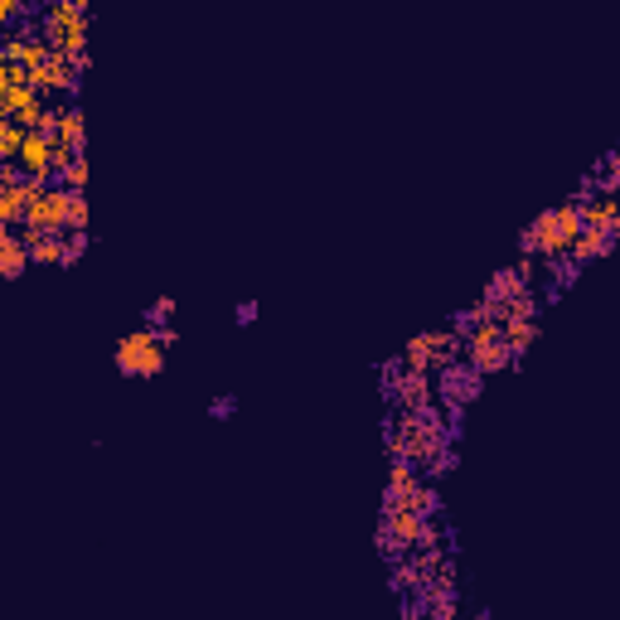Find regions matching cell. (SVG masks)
<instances>
[{
	"mask_svg": "<svg viewBox=\"0 0 620 620\" xmlns=\"http://www.w3.org/2000/svg\"><path fill=\"white\" fill-rule=\"evenodd\" d=\"M233 315H238V325H252V320H257V301H243Z\"/></svg>",
	"mask_w": 620,
	"mask_h": 620,
	"instance_id": "20",
	"label": "cell"
},
{
	"mask_svg": "<svg viewBox=\"0 0 620 620\" xmlns=\"http://www.w3.org/2000/svg\"><path fill=\"white\" fill-rule=\"evenodd\" d=\"M25 243H30V262H39V267H68L63 233H25Z\"/></svg>",
	"mask_w": 620,
	"mask_h": 620,
	"instance_id": "9",
	"label": "cell"
},
{
	"mask_svg": "<svg viewBox=\"0 0 620 620\" xmlns=\"http://www.w3.org/2000/svg\"><path fill=\"white\" fill-rule=\"evenodd\" d=\"M480 383H485V373L470 369L465 359L441 364V393H446V403H451V417L461 412V403H475V398H480Z\"/></svg>",
	"mask_w": 620,
	"mask_h": 620,
	"instance_id": "5",
	"label": "cell"
},
{
	"mask_svg": "<svg viewBox=\"0 0 620 620\" xmlns=\"http://www.w3.org/2000/svg\"><path fill=\"white\" fill-rule=\"evenodd\" d=\"M170 315H175V296H160V301L146 310V325H151V330H160V325H170Z\"/></svg>",
	"mask_w": 620,
	"mask_h": 620,
	"instance_id": "16",
	"label": "cell"
},
{
	"mask_svg": "<svg viewBox=\"0 0 620 620\" xmlns=\"http://www.w3.org/2000/svg\"><path fill=\"white\" fill-rule=\"evenodd\" d=\"M68 194L73 189H34L25 199V223L30 233H63V214H68Z\"/></svg>",
	"mask_w": 620,
	"mask_h": 620,
	"instance_id": "4",
	"label": "cell"
},
{
	"mask_svg": "<svg viewBox=\"0 0 620 620\" xmlns=\"http://www.w3.org/2000/svg\"><path fill=\"white\" fill-rule=\"evenodd\" d=\"M44 34L54 39V54H83V44H88V20H83L78 5L49 0V5H44Z\"/></svg>",
	"mask_w": 620,
	"mask_h": 620,
	"instance_id": "3",
	"label": "cell"
},
{
	"mask_svg": "<svg viewBox=\"0 0 620 620\" xmlns=\"http://www.w3.org/2000/svg\"><path fill=\"white\" fill-rule=\"evenodd\" d=\"M68 5H78V10H88V0H68Z\"/></svg>",
	"mask_w": 620,
	"mask_h": 620,
	"instance_id": "21",
	"label": "cell"
},
{
	"mask_svg": "<svg viewBox=\"0 0 620 620\" xmlns=\"http://www.w3.org/2000/svg\"><path fill=\"white\" fill-rule=\"evenodd\" d=\"M417 480H422V475H417V465L398 456V465L388 470V495H403L407 485H417Z\"/></svg>",
	"mask_w": 620,
	"mask_h": 620,
	"instance_id": "12",
	"label": "cell"
},
{
	"mask_svg": "<svg viewBox=\"0 0 620 620\" xmlns=\"http://www.w3.org/2000/svg\"><path fill=\"white\" fill-rule=\"evenodd\" d=\"M233 412H238L233 398H214V403H209V417H233Z\"/></svg>",
	"mask_w": 620,
	"mask_h": 620,
	"instance_id": "19",
	"label": "cell"
},
{
	"mask_svg": "<svg viewBox=\"0 0 620 620\" xmlns=\"http://www.w3.org/2000/svg\"><path fill=\"white\" fill-rule=\"evenodd\" d=\"M59 175H63V189L83 194V185H88V160H83V155H73L68 165H59Z\"/></svg>",
	"mask_w": 620,
	"mask_h": 620,
	"instance_id": "14",
	"label": "cell"
},
{
	"mask_svg": "<svg viewBox=\"0 0 620 620\" xmlns=\"http://www.w3.org/2000/svg\"><path fill=\"white\" fill-rule=\"evenodd\" d=\"M49 131H54V141L73 146V151H83V112H78V107H59Z\"/></svg>",
	"mask_w": 620,
	"mask_h": 620,
	"instance_id": "11",
	"label": "cell"
},
{
	"mask_svg": "<svg viewBox=\"0 0 620 620\" xmlns=\"http://www.w3.org/2000/svg\"><path fill=\"white\" fill-rule=\"evenodd\" d=\"M577 228H582V209H577V199H572V204H558V209H543V214L528 223L524 252H528V257L553 262V257H562L567 243L577 238Z\"/></svg>",
	"mask_w": 620,
	"mask_h": 620,
	"instance_id": "1",
	"label": "cell"
},
{
	"mask_svg": "<svg viewBox=\"0 0 620 620\" xmlns=\"http://www.w3.org/2000/svg\"><path fill=\"white\" fill-rule=\"evenodd\" d=\"M88 228V199L68 194V214H63V233H83Z\"/></svg>",
	"mask_w": 620,
	"mask_h": 620,
	"instance_id": "13",
	"label": "cell"
},
{
	"mask_svg": "<svg viewBox=\"0 0 620 620\" xmlns=\"http://www.w3.org/2000/svg\"><path fill=\"white\" fill-rule=\"evenodd\" d=\"M0 238H5V228H0Z\"/></svg>",
	"mask_w": 620,
	"mask_h": 620,
	"instance_id": "22",
	"label": "cell"
},
{
	"mask_svg": "<svg viewBox=\"0 0 620 620\" xmlns=\"http://www.w3.org/2000/svg\"><path fill=\"white\" fill-rule=\"evenodd\" d=\"M577 209H582V223H587V228H606V233H616V189H596L591 199L582 194Z\"/></svg>",
	"mask_w": 620,
	"mask_h": 620,
	"instance_id": "7",
	"label": "cell"
},
{
	"mask_svg": "<svg viewBox=\"0 0 620 620\" xmlns=\"http://www.w3.org/2000/svg\"><path fill=\"white\" fill-rule=\"evenodd\" d=\"M25 267H30V243L25 238H15V233H5L0 238V277H25Z\"/></svg>",
	"mask_w": 620,
	"mask_h": 620,
	"instance_id": "10",
	"label": "cell"
},
{
	"mask_svg": "<svg viewBox=\"0 0 620 620\" xmlns=\"http://www.w3.org/2000/svg\"><path fill=\"white\" fill-rule=\"evenodd\" d=\"M117 369L126 378H155V373L165 369V344L155 335L151 325L146 330H131L122 344H117Z\"/></svg>",
	"mask_w": 620,
	"mask_h": 620,
	"instance_id": "2",
	"label": "cell"
},
{
	"mask_svg": "<svg viewBox=\"0 0 620 620\" xmlns=\"http://www.w3.org/2000/svg\"><path fill=\"white\" fill-rule=\"evenodd\" d=\"M611 243H616V233H606V228H577V238L567 243V252H572V262L582 267V262H596V257H606L611 252Z\"/></svg>",
	"mask_w": 620,
	"mask_h": 620,
	"instance_id": "8",
	"label": "cell"
},
{
	"mask_svg": "<svg viewBox=\"0 0 620 620\" xmlns=\"http://www.w3.org/2000/svg\"><path fill=\"white\" fill-rule=\"evenodd\" d=\"M20 170L30 180H39V185L54 175V136L49 131H25V141H20Z\"/></svg>",
	"mask_w": 620,
	"mask_h": 620,
	"instance_id": "6",
	"label": "cell"
},
{
	"mask_svg": "<svg viewBox=\"0 0 620 620\" xmlns=\"http://www.w3.org/2000/svg\"><path fill=\"white\" fill-rule=\"evenodd\" d=\"M20 15H25V0H0V25H10Z\"/></svg>",
	"mask_w": 620,
	"mask_h": 620,
	"instance_id": "18",
	"label": "cell"
},
{
	"mask_svg": "<svg viewBox=\"0 0 620 620\" xmlns=\"http://www.w3.org/2000/svg\"><path fill=\"white\" fill-rule=\"evenodd\" d=\"M596 185H601V189H616V155H606V160L596 165Z\"/></svg>",
	"mask_w": 620,
	"mask_h": 620,
	"instance_id": "17",
	"label": "cell"
},
{
	"mask_svg": "<svg viewBox=\"0 0 620 620\" xmlns=\"http://www.w3.org/2000/svg\"><path fill=\"white\" fill-rule=\"evenodd\" d=\"M20 141H25V131L15 122H0V155L10 160V155H20Z\"/></svg>",
	"mask_w": 620,
	"mask_h": 620,
	"instance_id": "15",
	"label": "cell"
}]
</instances>
